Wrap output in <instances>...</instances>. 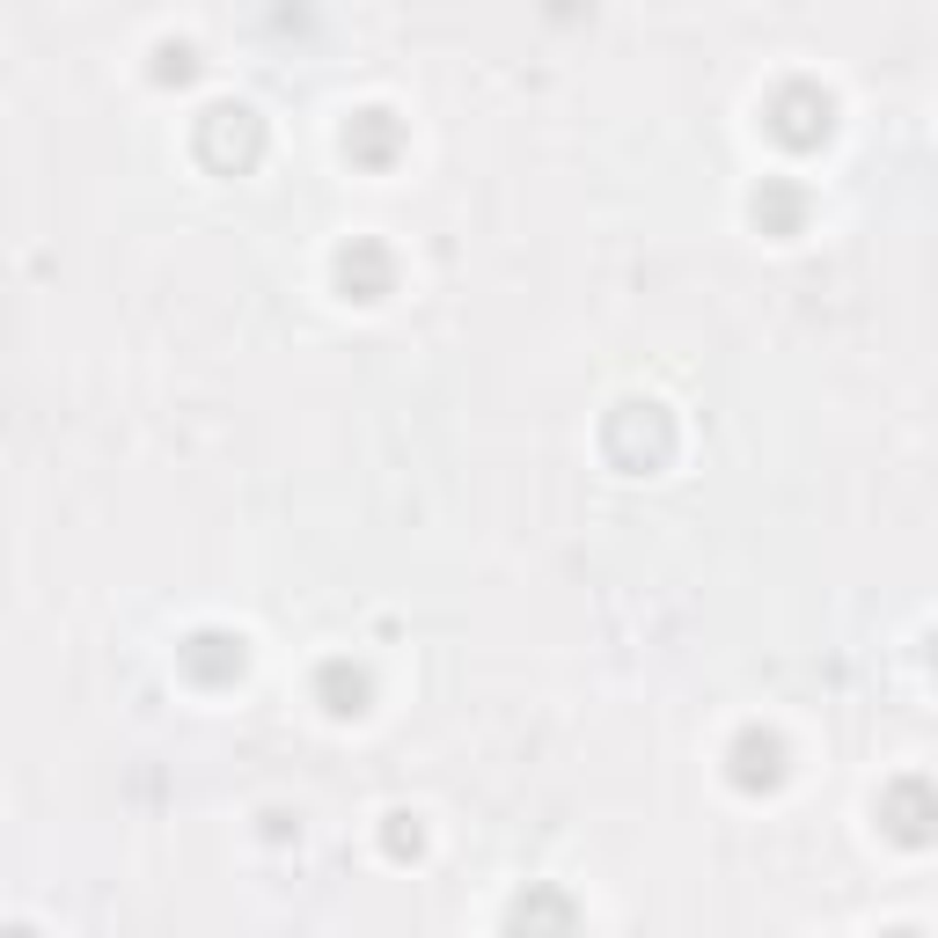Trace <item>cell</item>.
Instances as JSON below:
<instances>
[{"instance_id":"1","label":"cell","mask_w":938,"mask_h":938,"mask_svg":"<svg viewBox=\"0 0 938 938\" xmlns=\"http://www.w3.org/2000/svg\"><path fill=\"white\" fill-rule=\"evenodd\" d=\"M821 132H829V103H821V96H807V89H799V96L777 103V140L807 148V140H821Z\"/></svg>"}]
</instances>
